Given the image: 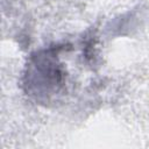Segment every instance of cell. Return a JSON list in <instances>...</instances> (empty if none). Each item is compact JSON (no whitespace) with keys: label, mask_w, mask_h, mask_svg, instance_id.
Masks as SVG:
<instances>
[{"label":"cell","mask_w":149,"mask_h":149,"mask_svg":"<svg viewBox=\"0 0 149 149\" xmlns=\"http://www.w3.org/2000/svg\"><path fill=\"white\" fill-rule=\"evenodd\" d=\"M61 47L31 55L23 76L26 92L40 102H50L65 88L64 68L59 62Z\"/></svg>","instance_id":"cell-1"}]
</instances>
